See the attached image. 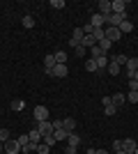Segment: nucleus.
<instances>
[{"label": "nucleus", "mask_w": 138, "mask_h": 154, "mask_svg": "<svg viewBox=\"0 0 138 154\" xmlns=\"http://www.w3.org/2000/svg\"><path fill=\"white\" fill-rule=\"evenodd\" d=\"M81 46H83V48H87V51H90L92 46H97V42H94V37H92V35H85V37L81 39Z\"/></svg>", "instance_id": "4468645a"}, {"label": "nucleus", "mask_w": 138, "mask_h": 154, "mask_svg": "<svg viewBox=\"0 0 138 154\" xmlns=\"http://www.w3.org/2000/svg\"><path fill=\"white\" fill-rule=\"evenodd\" d=\"M21 23H23V28H28V30H32V28H35V19H32V16H30V14H26Z\"/></svg>", "instance_id": "4be33fe9"}, {"label": "nucleus", "mask_w": 138, "mask_h": 154, "mask_svg": "<svg viewBox=\"0 0 138 154\" xmlns=\"http://www.w3.org/2000/svg\"><path fill=\"white\" fill-rule=\"evenodd\" d=\"M131 78H133V81H138V69H136V71L131 74Z\"/></svg>", "instance_id": "49530a36"}, {"label": "nucleus", "mask_w": 138, "mask_h": 154, "mask_svg": "<svg viewBox=\"0 0 138 154\" xmlns=\"http://www.w3.org/2000/svg\"><path fill=\"white\" fill-rule=\"evenodd\" d=\"M21 152L32 154V152H37V145H35V143H28V145H23V149H21Z\"/></svg>", "instance_id": "473e14b6"}, {"label": "nucleus", "mask_w": 138, "mask_h": 154, "mask_svg": "<svg viewBox=\"0 0 138 154\" xmlns=\"http://www.w3.org/2000/svg\"><path fill=\"white\" fill-rule=\"evenodd\" d=\"M76 149H78V147H74V145H67L65 154H76Z\"/></svg>", "instance_id": "79ce46f5"}, {"label": "nucleus", "mask_w": 138, "mask_h": 154, "mask_svg": "<svg viewBox=\"0 0 138 154\" xmlns=\"http://www.w3.org/2000/svg\"><path fill=\"white\" fill-rule=\"evenodd\" d=\"M99 48H101V51H104L106 53V55H108V51H111V48H113V44H111V42H108V39H101V42H99Z\"/></svg>", "instance_id": "a878e982"}, {"label": "nucleus", "mask_w": 138, "mask_h": 154, "mask_svg": "<svg viewBox=\"0 0 138 154\" xmlns=\"http://www.w3.org/2000/svg\"><path fill=\"white\" fill-rule=\"evenodd\" d=\"M127 101L129 103H138V92H129V94H127Z\"/></svg>", "instance_id": "58836bf2"}, {"label": "nucleus", "mask_w": 138, "mask_h": 154, "mask_svg": "<svg viewBox=\"0 0 138 154\" xmlns=\"http://www.w3.org/2000/svg\"><path fill=\"white\" fill-rule=\"evenodd\" d=\"M85 37V32H83V28H74V32H72V39L74 42H78L81 44V39Z\"/></svg>", "instance_id": "412c9836"}, {"label": "nucleus", "mask_w": 138, "mask_h": 154, "mask_svg": "<svg viewBox=\"0 0 138 154\" xmlns=\"http://www.w3.org/2000/svg\"><path fill=\"white\" fill-rule=\"evenodd\" d=\"M67 74H69L67 64H55V67H53V74H51V76H55V78H65Z\"/></svg>", "instance_id": "9b49d317"}, {"label": "nucleus", "mask_w": 138, "mask_h": 154, "mask_svg": "<svg viewBox=\"0 0 138 154\" xmlns=\"http://www.w3.org/2000/svg\"><path fill=\"white\" fill-rule=\"evenodd\" d=\"M26 108V101L23 99H14L12 101V110H16V113H21V110Z\"/></svg>", "instance_id": "5701e85b"}, {"label": "nucleus", "mask_w": 138, "mask_h": 154, "mask_svg": "<svg viewBox=\"0 0 138 154\" xmlns=\"http://www.w3.org/2000/svg\"><path fill=\"white\" fill-rule=\"evenodd\" d=\"M99 14H101V16H106V19H108V16H111L113 14V7H111V0H99Z\"/></svg>", "instance_id": "39448f33"}, {"label": "nucleus", "mask_w": 138, "mask_h": 154, "mask_svg": "<svg viewBox=\"0 0 138 154\" xmlns=\"http://www.w3.org/2000/svg\"><path fill=\"white\" fill-rule=\"evenodd\" d=\"M21 154H26V152H21Z\"/></svg>", "instance_id": "603ef678"}, {"label": "nucleus", "mask_w": 138, "mask_h": 154, "mask_svg": "<svg viewBox=\"0 0 138 154\" xmlns=\"http://www.w3.org/2000/svg\"><path fill=\"white\" fill-rule=\"evenodd\" d=\"M111 7H113V14H127V2L124 0H113Z\"/></svg>", "instance_id": "9d476101"}, {"label": "nucleus", "mask_w": 138, "mask_h": 154, "mask_svg": "<svg viewBox=\"0 0 138 154\" xmlns=\"http://www.w3.org/2000/svg\"><path fill=\"white\" fill-rule=\"evenodd\" d=\"M55 64H58V62H55V55H53V53H48V55L44 58V71L48 74V76L53 74V67H55Z\"/></svg>", "instance_id": "0eeeda50"}, {"label": "nucleus", "mask_w": 138, "mask_h": 154, "mask_svg": "<svg viewBox=\"0 0 138 154\" xmlns=\"http://www.w3.org/2000/svg\"><path fill=\"white\" fill-rule=\"evenodd\" d=\"M90 26L92 28H106V16H101V14H92V19H90Z\"/></svg>", "instance_id": "1a4fd4ad"}, {"label": "nucleus", "mask_w": 138, "mask_h": 154, "mask_svg": "<svg viewBox=\"0 0 138 154\" xmlns=\"http://www.w3.org/2000/svg\"><path fill=\"white\" fill-rule=\"evenodd\" d=\"M53 136H55V140H58V143H62V140H67L69 131H65V129H55V131H53Z\"/></svg>", "instance_id": "aec40b11"}, {"label": "nucleus", "mask_w": 138, "mask_h": 154, "mask_svg": "<svg viewBox=\"0 0 138 154\" xmlns=\"http://www.w3.org/2000/svg\"><path fill=\"white\" fill-rule=\"evenodd\" d=\"M133 154H138V147H136V152H133Z\"/></svg>", "instance_id": "3c124183"}, {"label": "nucleus", "mask_w": 138, "mask_h": 154, "mask_svg": "<svg viewBox=\"0 0 138 154\" xmlns=\"http://www.w3.org/2000/svg\"><path fill=\"white\" fill-rule=\"evenodd\" d=\"M111 99H113V106H118V108H120V106H124L127 94H124V92H115V94H113Z\"/></svg>", "instance_id": "ddd939ff"}, {"label": "nucleus", "mask_w": 138, "mask_h": 154, "mask_svg": "<svg viewBox=\"0 0 138 154\" xmlns=\"http://www.w3.org/2000/svg\"><path fill=\"white\" fill-rule=\"evenodd\" d=\"M101 55H106V53L101 51V48H99V46H92V48H90V58H92V60H97V58H101Z\"/></svg>", "instance_id": "bb28decb"}, {"label": "nucleus", "mask_w": 138, "mask_h": 154, "mask_svg": "<svg viewBox=\"0 0 138 154\" xmlns=\"http://www.w3.org/2000/svg\"><path fill=\"white\" fill-rule=\"evenodd\" d=\"M127 21V14H111L108 19H106V28L113 26V28H120L122 23Z\"/></svg>", "instance_id": "f03ea898"}, {"label": "nucleus", "mask_w": 138, "mask_h": 154, "mask_svg": "<svg viewBox=\"0 0 138 154\" xmlns=\"http://www.w3.org/2000/svg\"><path fill=\"white\" fill-rule=\"evenodd\" d=\"M131 30H133V23H131V21H124V23L120 26V32H122V35H129Z\"/></svg>", "instance_id": "c85d7f7f"}, {"label": "nucleus", "mask_w": 138, "mask_h": 154, "mask_svg": "<svg viewBox=\"0 0 138 154\" xmlns=\"http://www.w3.org/2000/svg\"><path fill=\"white\" fill-rule=\"evenodd\" d=\"M51 7H53V9H65V0H51Z\"/></svg>", "instance_id": "f704fd0d"}, {"label": "nucleus", "mask_w": 138, "mask_h": 154, "mask_svg": "<svg viewBox=\"0 0 138 154\" xmlns=\"http://www.w3.org/2000/svg\"><path fill=\"white\" fill-rule=\"evenodd\" d=\"M28 138H30V143H35V145H39V143H41V138H44V136H41L39 131H37V127H35L32 131L28 134Z\"/></svg>", "instance_id": "f3484780"}, {"label": "nucleus", "mask_w": 138, "mask_h": 154, "mask_svg": "<svg viewBox=\"0 0 138 154\" xmlns=\"http://www.w3.org/2000/svg\"><path fill=\"white\" fill-rule=\"evenodd\" d=\"M92 37H94V42H101V39H106V28H94L92 30Z\"/></svg>", "instance_id": "a211bd4d"}, {"label": "nucleus", "mask_w": 138, "mask_h": 154, "mask_svg": "<svg viewBox=\"0 0 138 154\" xmlns=\"http://www.w3.org/2000/svg\"><path fill=\"white\" fill-rule=\"evenodd\" d=\"M37 131H39L41 136H48V134H53V122H51V120H44V122H37Z\"/></svg>", "instance_id": "423d86ee"}, {"label": "nucleus", "mask_w": 138, "mask_h": 154, "mask_svg": "<svg viewBox=\"0 0 138 154\" xmlns=\"http://www.w3.org/2000/svg\"><path fill=\"white\" fill-rule=\"evenodd\" d=\"M2 152H5V145H2V143H0V154H2Z\"/></svg>", "instance_id": "09e8293b"}, {"label": "nucleus", "mask_w": 138, "mask_h": 154, "mask_svg": "<svg viewBox=\"0 0 138 154\" xmlns=\"http://www.w3.org/2000/svg\"><path fill=\"white\" fill-rule=\"evenodd\" d=\"M120 149H122V140H115L113 143V152H120Z\"/></svg>", "instance_id": "a19ab883"}, {"label": "nucleus", "mask_w": 138, "mask_h": 154, "mask_svg": "<svg viewBox=\"0 0 138 154\" xmlns=\"http://www.w3.org/2000/svg\"><path fill=\"white\" fill-rule=\"evenodd\" d=\"M74 53H76V58H85V53H87V48H83V46H76V48H74Z\"/></svg>", "instance_id": "c9c22d12"}, {"label": "nucleus", "mask_w": 138, "mask_h": 154, "mask_svg": "<svg viewBox=\"0 0 138 154\" xmlns=\"http://www.w3.org/2000/svg\"><path fill=\"white\" fill-rule=\"evenodd\" d=\"M108 103H113V99L111 97H104V99H101V106H108Z\"/></svg>", "instance_id": "37998d69"}, {"label": "nucleus", "mask_w": 138, "mask_h": 154, "mask_svg": "<svg viewBox=\"0 0 138 154\" xmlns=\"http://www.w3.org/2000/svg\"><path fill=\"white\" fill-rule=\"evenodd\" d=\"M129 92H138V81L129 78Z\"/></svg>", "instance_id": "ea45409f"}, {"label": "nucleus", "mask_w": 138, "mask_h": 154, "mask_svg": "<svg viewBox=\"0 0 138 154\" xmlns=\"http://www.w3.org/2000/svg\"><path fill=\"white\" fill-rule=\"evenodd\" d=\"M2 145H5V152L7 154H21V145H19L16 138H9V140L2 143Z\"/></svg>", "instance_id": "7ed1b4c3"}, {"label": "nucleus", "mask_w": 138, "mask_h": 154, "mask_svg": "<svg viewBox=\"0 0 138 154\" xmlns=\"http://www.w3.org/2000/svg\"><path fill=\"white\" fill-rule=\"evenodd\" d=\"M120 37H122V32H120V28H113V26H108V28H106V39H108L111 44L120 42Z\"/></svg>", "instance_id": "20e7f679"}, {"label": "nucleus", "mask_w": 138, "mask_h": 154, "mask_svg": "<svg viewBox=\"0 0 138 154\" xmlns=\"http://www.w3.org/2000/svg\"><path fill=\"white\" fill-rule=\"evenodd\" d=\"M124 69H127V76L131 78V74L138 69V58H129V60H127V64H124Z\"/></svg>", "instance_id": "f8f14e48"}, {"label": "nucleus", "mask_w": 138, "mask_h": 154, "mask_svg": "<svg viewBox=\"0 0 138 154\" xmlns=\"http://www.w3.org/2000/svg\"><path fill=\"white\" fill-rule=\"evenodd\" d=\"M97 154H108V152H106V149H97Z\"/></svg>", "instance_id": "de8ad7c7"}, {"label": "nucleus", "mask_w": 138, "mask_h": 154, "mask_svg": "<svg viewBox=\"0 0 138 154\" xmlns=\"http://www.w3.org/2000/svg\"><path fill=\"white\" fill-rule=\"evenodd\" d=\"M32 117H35V122H44V120L51 117V113H48L46 106H35L32 108Z\"/></svg>", "instance_id": "f257e3e1"}, {"label": "nucleus", "mask_w": 138, "mask_h": 154, "mask_svg": "<svg viewBox=\"0 0 138 154\" xmlns=\"http://www.w3.org/2000/svg\"><path fill=\"white\" fill-rule=\"evenodd\" d=\"M104 113H106V117H113L115 113H118V106H113V103H108V106H104Z\"/></svg>", "instance_id": "7c9ffc66"}, {"label": "nucleus", "mask_w": 138, "mask_h": 154, "mask_svg": "<svg viewBox=\"0 0 138 154\" xmlns=\"http://www.w3.org/2000/svg\"><path fill=\"white\" fill-rule=\"evenodd\" d=\"M53 55H55V62L58 64H67V53L65 51H55Z\"/></svg>", "instance_id": "393cba45"}, {"label": "nucleus", "mask_w": 138, "mask_h": 154, "mask_svg": "<svg viewBox=\"0 0 138 154\" xmlns=\"http://www.w3.org/2000/svg\"><path fill=\"white\" fill-rule=\"evenodd\" d=\"M55 129H62V120H55V122H53V131H55Z\"/></svg>", "instance_id": "c03bdc74"}, {"label": "nucleus", "mask_w": 138, "mask_h": 154, "mask_svg": "<svg viewBox=\"0 0 138 154\" xmlns=\"http://www.w3.org/2000/svg\"><path fill=\"white\" fill-rule=\"evenodd\" d=\"M87 154H97V149H94V147H87Z\"/></svg>", "instance_id": "a18cd8bd"}, {"label": "nucleus", "mask_w": 138, "mask_h": 154, "mask_svg": "<svg viewBox=\"0 0 138 154\" xmlns=\"http://www.w3.org/2000/svg\"><path fill=\"white\" fill-rule=\"evenodd\" d=\"M67 145H74V147H78V145H81V136L72 131V134L67 136Z\"/></svg>", "instance_id": "6ab92c4d"}, {"label": "nucleus", "mask_w": 138, "mask_h": 154, "mask_svg": "<svg viewBox=\"0 0 138 154\" xmlns=\"http://www.w3.org/2000/svg\"><path fill=\"white\" fill-rule=\"evenodd\" d=\"M62 129L72 134L74 129H76V120H74V117H65V120H62Z\"/></svg>", "instance_id": "2eb2a0df"}, {"label": "nucleus", "mask_w": 138, "mask_h": 154, "mask_svg": "<svg viewBox=\"0 0 138 154\" xmlns=\"http://www.w3.org/2000/svg\"><path fill=\"white\" fill-rule=\"evenodd\" d=\"M136 147H138V140H133V138H124V140H122V149H124L127 154H133Z\"/></svg>", "instance_id": "6e6552de"}, {"label": "nucleus", "mask_w": 138, "mask_h": 154, "mask_svg": "<svg viewBox=\"0 0 138 154\" xmlns=\"http://www.w3.org/2000/svg\"><path fill=\"white\" fill-rule=\"evenodd\" d=\"M16 140H19L21 149H23V145H28V143H30V138H28V134H23V136H19V138H16Z\"/></svg>", "instance_id": "4c0bfd02"}, {"label": "nucleus", "mask_w": 138, "mask_h": 154, "mask_svg": "<svg viewBox=\"0 0 138 154\" xmlns=\"http://www.w3.org/2000/svg\"><path fill=\"white\" fill-rule=\"evenodd\" d=\"M127 60H129V58H127V55H122V53H120V55H115V58H111V62L120 64V67H124V64H127Z\"/></svg>", "instance_id": "c756f323"}, {"label": "nucleus", "mask_w": 138, "mask_h": 154, "mask_svg": "<svg viewBox=\"0 0 138 154\" xmlns=\"http://www.w3.org/2000/svg\"><path fill=\"white\" fill-rule=\"evenodd\" d=\"M113 154H127V152H124V149H120V152H113Z\"/></svg>", "instance_id": "8fccbe9b"}, {"label": "nucleus", "mask_w": 138, "mask_h": 154, "mask_svg": "<svg viewBox=\"0 0 138 154\" xmlns=\"http://www.w3.org/2000/svg\"><path fill=\"white\" fill-rule=\"evenodd\" d=\"M41 143H46L48 147H53V145H55L58 140H55V136H53V134H48V136H44V138H41Z\"/></svg>", "instance_id": "2f4dec72"}, {"label": "nucleus", "mask_w": 138, "mask_h": 154, "mask_svg": "<svg viewBox=\"0 0 138 154\" xmlns=\"http://www.w3.org/2000/svg\"><path fill=\"white\" fill-rule=\"evenodd\" d=\"M48 152H51V147H48L46 143H39V145H37V154H48Z\"/></svg>", "instance_id": "72a5a7b5"}, {"label": "nucleus", "mask_w": 138, "mask_h": 154, "mask_svg": "<svg viewBox=\"0 0 138 154\" xmlns=\"http://www.w3.org/2000/svg\"><path fill=\"white\" fill-rule=\"evenodd\" d=\"M120 71H122V67H120V64H115V62H108V74H111V76H118Z\"/></svg>", "instance_id": "cd10ccee"}, {"label": "nucleus", "mask_w": 138, "mask_h": 154, "mask_svg": "<svg viewBox=\"0 0 138 154\" xmlns=\"http://www.w3.org/2000/svg\"><path fill=\"white\" fill-rule=\"evenodd\" d=\"M108 62H111V58H108V55L97 58V69H99V71H106V69H108Z\"/></svg>", "instance_id": "dca6fc26"}, {"label": "nucleus", "mask_w": 138, "mask_h": 154, "mask_svg": "<svg viewBox=\"0 0 138 154\" xmlns=\"http://www.w3.org/2000/svg\"><path fill=\"white\" fill-rule=\"evenodd\" d=\"M9 138H12V136H9V131H7V129H0V143H7Z\"/></svg>", "instance_id": "e433bc0d"}, {"label": "nucleus", "mask_w": 138, "mask_h": 154, "mask_svg": "<svg viewBox=\"0 0 138 154\" xmlns=\"http://www.w3.org/2000/svg\"><path fill=\"white\" fill-rule=\"evenodd\" d=\"M85 69L90 71V74H97V60H92V58H87V62H85Z\"/></svg>", "instance_id": "b1692460"}]
</instances>
